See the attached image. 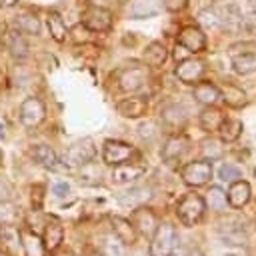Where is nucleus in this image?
<instances>
[{
	"label": "nucleus",
	"mask_w": 256,
	"mask_h": 256,
	"mask_svg": "<svg viewBox=\"0 0 256 256\" xmlns=\"http://www.w3.org/2000/svg\"><path fill=\"white\" fill-rule=\"evenodd\" d=\"M178 244V230L170 222H158L154 234L150 236L148 252L150 256H168Z\"/></svg>",
	"instance_id": "1"
},
{
	"label": "nucleus",
	"mask_w": 256,
	"mask_h": 256,
	"mask_svg": "<svg viewBox=\"0 0 256 256\" xmlns=\"http://www.w3.org/2000/svg\"><path fill=\"white\" fill-rule=\"evenodd\" d=\"M204 212H206V204H204V198L196 192H188L180 198V202L176 204V216L178 220L184 224V226H196L202 218H204Z\"/></svg>",
	"instance_id": "2"
},
{
	"label": "nucleus",
	"mask_w": 256,
	"mask_h": 256,
	"mask_svg": "<svg viewBox=\"0 0 256 256\" xmlns=\"http://www.w3.org/2000/svg\"><path fill=\"white\" fill-rule=\"evenodd\" d=\"M212 162L210 160H192V162H186L182 168H180V178L186 186L190 188H200V186H206L210 180H212Z\"/></svg>",
	"instance_id": "3"
},
{
	"label": "nucleus",
	"mask_w": 256,
	"mask_h": 256,
	"mask_svg": "<svg viewBox=\"0 0 256 256\" xmlns=\"http://www.w3.org/2000/svg\"><path fill=\"white\" fill-rule=\"evenodd\" d=\"M188 148H190L188 136H184L180 132L178 134H170L164 140L162 148H160V158H162V162L166 166H176L184 158V154L188 152Z\"/></svg>",
	"instance_id": "4"
},
{
	"label": "nucleus",
	"mask_w": 256,
	"mask_h": 256,
	"mask_svg": "<svg viewBox=\"0 0 256 256\" xmlns=\"http://www.w3.org/2000/svg\"><path fill=\"white\" fill-rule=\"evenodd\" d=\"M132 156H136V148L130 146L128 142L110 138V140H104V144H102V162L108 166L130 162Z\"/></svg>",
	"instance_id": "5"
},
{
	"label": "nucleus",
	"mask_w": 256,
	"mask_h": 256,
	"mask_svg": "<svg viewBox=\"0 0 256 256\" xmlns=\"http://www.w3.org/2000/svg\"><path fill=\"white\" fill-rule=\"evenodd\" d=\"M174 74H176V78H178L182 84L194 86V84H198V82L204 78V74H206V62L200 60V58L188 56V58L176 62Z\"/></svg>",
	"instance_id": "6"
},
{
	"label": "nucleus",
	"mask_w": 256,
	"mask_h": 256,
	"mask_svg": "<svg viewBox=\"0 0 256 256\" xmlns=\"http://www.w3.org/2000/svg\"><path fill=\"white\" fill-rule=\"evenodd\" d=\"M18 118L22 122V126L26 128H36L44 122L46 118V106L40 98L36 96H30L26 100H22L20 104V110H18Z\"/></svg>",
	"instance_id": "7"
},
{
	"label": "nucleus",
	"mask_w": 256,
	"mask_h": 256,
	"mask_svg": "<svg viewBox=\"0 0 256 256\" xmlns=\"http://www.w3.org/2000/svg\"><path fill=\"white\" fill-rule=\"evenodd\" d=\"M114 22V14L108 8L102 6H90L88 10L82 12V24L90 30V32H108L112 28Z\"/></svg>",
	"instance_id": "8"
},
{
	"label": "nucleus",
	"mask_w": 256,
	"mask_h": 256,
	"mask_svg": "<svg viewBox=\"0 0 256 256\" xmlns=\"http://www.w3.org/2000/svg\"><path fill=\"white\" fill-rule=\"evenodd\" d=\"M146 80H148V72L144 66L132 64V66H126L118 72V88L122 92H128V94L138 92L146 84Z\"/></svg>",
	"instance_id": "9"
},
{
	"label": "nucleus",
	"mask_w": 256,
	"mask_h": 256,
	"mask_svg": "<svg viewBox=\"0 0 256 256\" xmlns=\"http://www.w3.org/2000/svg\"><path fill=\"white\" fill-rule=\"evenodd\" d=\"M130 222H132V226L136 228V232L140 234V236H146V238H150L152 234H154V230H156V226H158V216H156V212L152 210V208H148V206H136L134 208V212H132V216H130Z\"/></svg>",
	"instance_id": "10"
},
{
	"label": "nucleus",
	"mask_w": 256,
	"mask_h": 256,
	"mask_svg": "<svg viewBox=\"0 0 256 256\" xmlns=\"http://www.w3.org/2000/svg\"><path fill=\"white\" fill-rule=\"evenodd\" d=\"M178 44L184 46L190 54H198V52H204L206 50V34L200 26H184L180 28L178 32Z\"/></svg>",
	"instance_id": "11"
},
{
	"label": "nucleus",
	"mask_w": 256,
	"mask_h": 256,
	"mask_svg": "<svg viewBox=\"0 0 256 256\" xmlns=\"http://www.w3.org/2000/svg\"><path fill=\"white\" fill-rule=\"evenodd\" d=\"M94 156H96V146L90 138H82V140L74 142L72 146H68V150H66V162L76 164V166H84V164L92 162Z\"/></svg>",
	"instance_id": "12"
},
{
	"label": "nucleus",
	"mask_w": 256,
	"mask_h": 256,
	"mask_svg": "<svg viewBox=\"0 0 256 256\" xmlns=\"http://www.w3.org/2000/svg\"><path fill=\"white\" fill-rule=\"evenodd\" d=\"M160 120L170 130H182L186 126V122H188V110L180 102H170V104L162 106Z\"/></svg>",
	"instance_id": "13"
},
{
	"label": "nucleus",
	"mask_w": 256,
	"mask_h": 256,
	"mask_svg": "<svg viewBox=\"0 0 256 256\" xmlns=\"http://www.w3.org/2000/svg\"><path fill=\"white\" fill-rule=\"evenodd\" d=\"M218 8V20H220V30H226L230 34H238L244 28V16L238 6L234 4H224L216 6Z\"/></svg>",
	"instance_id": "14"
},
{
	"label": "nucleus",
	"mask_w": 256,
	"mask_h": 256,
	"mask_svg": "<svg viewBox=\"0 0 256 256\" xmlns=\"http://www.w3.org/2000/svg\"><path fill=\"white\" fill-rule=\"evenodd\" d=\"M116 110L124 118H142L148 112V98L146 96H138V94L122 98V100H118Z\"/></svg>",
	"instance_id": "15"
},
{
	"label": "nucleus",
	"mask_w": 256,
	"mask_h": 256,
	"mask_svg": "<svg viewBox=\"0 0 256 256\" xmlns=\"http://www.w3.org/2000/svg\"><path fill=\"white\" fill-rule=\"evenodd\" d=\"M110 230H112V236H116L124 246H134V244H136L138 232H136V228L132 226L130 218L112 216V218H110Z\"/></svg>",
	"instance_id": "16"
},
{
	"label": "nucleus",
	"mask_w": 256,
	"mask_h": 256,
	"mask_svg": "<svg viewBox=\"0 0 256 256\" xmlns=\"http://www.w3.org/2000/svg\"><path fill=\"white\" fill-rule=\"evenodd\" d=\"M144 172H146V166L134 164V162H124V164L112 166L110 178L114 184H128V182H134L136 178H140Z\"/></svg>",
	"instance_id": "17"
},
{
	"label": "nucleus",
	"mask_w": 256,
	"mask_h": 256,
	"mask_svg": "<svg viewBox=\"0 0 256 256\" xmlns=\"http://www.w3.org/2000/svg\"><path fill=\"white\" fill-rule=\"evenodd\" d=\"M4 42H6V48H8V52H10L12 58H16V60L28 58L30 46H28V42H26V38H24V34L20 30H16V28L14 30H8L4 34Z\"/></svg>",
	"instance_id": "18"
},
{
	"label": "nucleus",
	"mask_w": 256,
	"mask_h": 256,
	"mask_svg": "<svg viewBox=\"0 0 256 256\" xmlns=\"http://www.w3.org/2000/svg\"><path fill=\"white\" fill-rule=\"evenodd\" d=\"M250 196H252V188L246 180H236L228 186V192H226V198H228V206L232 208H244L248 202H250Z\"/></svg>",
	"instance_id": "19"
},
{
	"label": "nucleus",
	"mask_w": 256,
	"mask_h": 256,
	"mask_svg": "<svg viewBox=\"0 0 256 256\" xmlns=\"http://www.w3.org/2000/svg\"><path fill=\"white\" fill-rule=\"evenodd\" d=\"M0 250L10 256H18L22 252V240H20V228L16 226H2L0 230Z\"/></svg>",
	"instance_id": "20"
},
{
	"label": "nucleus",
	"mask_w": 256,
	"mask_h": 256,
	"mask_svg": "<svg viewBox=\"0 0 256 256\" xmlns=\"http://www.w3.org/2000/svg\"><path fill=\"white\" fill-rule=\"evenodd\" d=\"M224 120H226V114L220 108H216V106H204L202 112L198 114V124L208 134L218 132V128L222 126Z\"/></svg>",
	"instance_id": "21"
},
{
	"label": "nucleus",
	"mask_w": 256,
	"mask_h": 256,
	"mask_svg": "<svg viewBox=\"0 0 256 256\" xmlns=\"http://www.w3.org/2000/svg\"><path fill=\"white\" fill-rule=\"evenodd\" d=\"M192 98L202 106H214L220 100V88L212 82H202L200 80L198 84H194Z\"/></svg>",
	"instance_id": "22"
},
{
	"label": "nucleus",
	"mask_w": 256,
	"mask_h": 256,
	"mask_svg": "<svg viewBox=\"0 0 256 256\" xmlns=\"http://www.w3.org/2000/svg\"><path fill=\"white\" fill-rule=\"evenodd\" d=\"M28 154H30V158H32L36 164H40V166H44V168H50V170L62 168V166H60V160H58V156H56V152H54L48 144H36V146L30 148Z\"/></svg>",
	"instance_id": "23"
},
{
	"label": "nucleus",
	"mask_w": 256,
	"mask_h": 256,
	"mask_svg": "<svg viewBox=\"0 0 256 256\" xmlns=\"http://www.w3.org/2000/svg\"><path fill=\"white\" fill-rule=\"evenodd\" d=\"M20 240H22L24 256H46V248H44L42 236H38L30 228H20Z\"/></svg>",
	"instance_id": "24"
},
{
	"label": "nucleus",
	"mask_w": 256,
	"mask_h": 256,
	"mask_svg": "<svg viewBox=\"0 0 256 256\" xmlns=\"http://www.w3.org/2000/svg\"><path fill=\"white\" fill-rule=\"evenodd\" d=\"M142 58H144V64L150 66V68H160L164 66V62L168 60V48L158 42V40H152L150 44H146L144 52H142Z\"/></svg>",
	"instance_id": "25"
},
{
	"label": "nucleus",
	"mask_w": 256,
	"mask_h": 256,
	"mask_svg": "<svg viewBox=\"0 0 256 256\" xmlns=\"http://www.w3.org/2000/svg\"><path fill=\"white\" fill-rule=\"evenodd\" d=\"M220 238L224 240V244H234V246H242V244L248 242V236H246L244 226L240 222H234V220H230L228 224H222Z\"/></svg>",
	"instance_id": "26"
},
{
	"label": "nucleus",
	"mask_w": 256,
	"mask_h": 256,
	"mask_svg": "<svg viewBox=\"0 0 256 256\" xmlns=\"http://www.w3.org/2000/svg\"><path fill=\"white\" fill-rule=\"evenodd\" d=\"M14 26H16V30H20L22 34H34V36H38L40 30H42L40 18H38L34 12H28V10L18 12V14L14 16Z\"/></svg>",
	"instance_id": "27"
},
{
	"label": "nucleus",
	"mask_w": 256,
	"mask_h": 256,
	"mask_svg": "<svg viewBox=\"0 0 256 256\" xmlns=\"http://www.w3.org/2000/svg\"><path fill=\"white\" fill-rule=\"evenodd\" d=\"M64 240V230L58 222H46L44 226V234H42V242H44V248L46 252H56L60 248Z\"/></svg>",
	"instance_id": "28"
},
{
	"label": "nucleus",
	"mask_w": 256,
	"mask_h": 256,
	"mask_svg": "<svg viewBox=\"0 0 256 256\" xmlns=\"http://www.w3.org/2000/svg\"><path fill=\"white\" fill-rule=\"evenodd\" d=\"M220 100H224V104L230 106V108H242V106H246V102H248L246 92H244L242 88L230 84V82L220 88Z\"/></svg>",
	"instance_id": "29"
},
{
	"label": "nucleus",
	"mask_w": 256,
	"mask_h": 256,
	"mask_svg": "<svg viewBox=\"0 0 256 256\" xmlns=\"http://www.w3.org/2000/svg\"><path fill=\"white\" fill-rule=\"evenodd\" d=\"M206 210H214V212H224L228 206V198H226V190L220 186H210L208 192L202 196Z\"/></svg>",
	"instance_id": "30"
},
{
	"label": "nucleus",
	"mask_w": 256,
	"mask_h": 256,
	"mask_svg": "<svg viewBox=\"0 0 256 256\" xmlns=\"http://www.w3.org/2000/svg\"><path fill=\"white\" fill-rule=\"evenodd\" d=\"M46 26H48V32H50L52 40H56V42H64L66 40L68 28H66V22L62 18V14H58L56 10H50L48 16H46Z\"/></svg>",
	"instance_id": "31"
},
{
	"label": "nucleus",
	"mask_w": 256,
	"mask_h": 256,
	"mask_svg": "<svg viewBox=\"0 0 256 256\" xmlns=\"http://www.w3.org/2000/svg\"><path fill=\"white\" fill-rule=\"evenodd\" d=\"M232 70L240 76L256 74V52H242L232 58Z\"/></svg>",
	"instance_id": "32"
},
{
	"label": "nucleus",
	"mask_w": 256,
	"mask_h": 256,
	"mask_svg": "<svg viewBox=\"0 0 256 256\" xmlns=\"http://www.w3.org/2000/svg\"><path fill=\"white\" fill-rule=\"evenodd\" d=\"M242 130H244V124L240 120H234V118H226L222 122V126L218 128V134H220V140L224 144H230V142H236L240 136H242Z\"/></svg>",
	"instance_id": "33"
},
{
	"label": "nucleus",
	"mask_w": 256,
	"mask_h": 256,
	"mask_svg": "<svg viewBox=\"0 0 256 256\" xmlns=\"http://www.w3.org/2000/svg\"><path fill=\"white\" fill-rule=\"evenodd\" d=\"M18 216V206L12 200H0V226H16Z\"/></svg>",
	"instance_id": "34"
},
{
	"label": "nucleus",
	"mask_w": 256,
	"mask_h": 256,
	"mask_svg": "<svg viewBox=\"0 0 256 256\" xmlns=\"http://www.w3.org/2000/svg\"><path fill=\"white\" fill-rule=\"evenodd\" d=\"M148 198H150V190L148 188H132L130 192H126L124 196H120V202L136 208V206L146 204Z\"/></svg>",
	"instance_id": "35"
},
{
	"label": "nucleus",
	"mask_w": 256,
	"mask_h": 256,
	"mask_svg": "<svg viewBox=\"0 0 256 256\" xmlns=\"http://www.w3.org/2000/svg\"><path fill=\"white\" fill-rule=\"evenodd\" d=\"M224 142L222 140H216V138H210V140H204L202 142V154H204V160H218L222 158V152H224Z\"/></svg>",
	"instance_id": "36"
},
{
	"label": "nucleus",
	"mask_w": 256,
	"mask_h": 256,
	"mask_svg": "<svg viewBox=\"0 0 256 256\" xmlns=\"http://www.w3.org/2000/svg\"><path fill=\"white\" fill-rule=\"evenodd\" d=\"M198 22L208 28V30H220V20H218V8L216 6H210L206 10H202L198 14Z\"/></svg>",
	"instance_id": "37"
},
{
	"label": "nucleus",
	"mask_w": 256,
	"mask_h": 256,
	"mask_svg": "<svg viewBox=\"0 0 256 256\" xmlns=\"http://www.w3.org/2000/svg\"><path fill=\"white\" fill-rule=\"evenodd\" d=\"M240 178H242V170H240L238 166H234V164L224 162V164L218 168V180H222V182H226V184H232V182H236V180H240Z\"/></svg>",
	"instance_id": "38"
},
{
	"label": "nucleus",
	"mask_w": 256,
	"mask_h": 256,
	"mask_svg": "<svg viewBox=\"0 0 256 256\" xmlns=\"http://www.w3.org/2000/svg\"><path fill=\"white\" fill-rule=\"evenodd\" d=\"M102 256H126V254H124V244H122L116 236L104 238V244H102Z\"/></svg>",
	"instance_id": "39"
},
{
	"label": "nucleus",
	"mask_w": 256,
	"mask_h": 256,
	"mask_svg": "<svg viewBox=\"0 0 256 256\" xmlns=\"http://www.w3.org/2000/svg\"><path fill=\"white\" fill-rule=\"evenodd\" d=\"M138 136L146 142H154L158 136H160V130H158V124L152 122V120H146L138 126Z\"/></svg>",
	"instance_id": "40"
},
{
	"label": "nucleus",
	"mask_w": 256,
	"mask_h": 256,
	"mask_svg": "<svg viewBox=\"0 0 256 256\" xmlns=\"http://www.w3.org/2000/svg\"><path fill=\"white\" fill-rule=\"evenodd\" d=\"M68 34H70V36H72V40H74V42H78V44H80V42H88V40H90V30H88L82 22H80V24H76Z\"/></svg>",
	"instance_id": "41"
},
{
	"label": "nucleus",
	"mask_w": 256,
	"mask_h": 256,
	"mask_svg": "<svg viewBox=\"0 0 256 256\" xmlns=\"http://www.w3.org/2000/svg\"><path fill=\"white\" fill-rule=\"evenodd\" d=\"M52 194L58 198H66L70 194V184L66 180H56L52 182Z\"/></svg>",
	"instance_id": "42"
},
{
	"label": "nucleus",
	"mask_w": 256,
	"mask_h": 256,
	"mask_svg": "<svg viewBox=\"0 0 256 256\" xmlns=\"http://www.w3.org/2000/svg\"><path fill=\"white\" fill-rule=\"evenodd\" d=\"M14 196V186L8 178H0V200H12Z\"/></svg>",
	"instance_id": "43"
},
{
	"label": "nucleus",
	"mask_w": 256,
	"mask_h": 256,
	"mask_svg": "<svg viewBox=\"0 0 256 256\" xmlns=\"http://www.w3.org/2000/svg\"><path fill=\"white\" fill-rule=\"evenodd\" d=\"M162 6H164L168 12L176 14V12H182V10L188 6V0H162Z\"/></svg>",
	"instance_id": "44"
},
{
	"label": "nucleus",
	"mask_w": 256,
	"mask_h": 256,
	"mask_svg": "<svg viewBox=\"0 0 256 256\" xmlns=\"http://www.w3.org/2000/svg\"><path fill=\"white\" fill-rule=\"evenodd\" d=\"M244 28H246L250 34L256 36V10H252V12L244 18Z\"/></svg>",
	"instance_id": "45"
},
{
	"label": "nucleus",
	"mask_w": 256,
	"mask_h": 256,
	"mask_svg": "<svg viewBox=\"0 0 256 256\" xmlns=\"http://www.w3.org/2000/svg\"><path fill=\"white\" fill-rule=\"evenodd\" d=\"M90 2V6H102V8H108L110 4H122V2H126V0H88Z\"/></svg>",
	"instance_id": "46"
},
{
	"label": "nucleus",
	"mask_w": 256,
	"mask_h": 256,
	"mask_svg": "<svg viewBox=\"0 0 256 256\" xmlns=\"http://www.w3.org/2000/svg\"><path fill=\"white\" fill-rule=\"evenodd\" d=\"M184 52H188L184 46H180L178 42H176V48H174V58H176V62H180V60H184V58H188V54H184Z\"/></svg>",
	"instance_id": "47"
},
{
	"label": "nucleus",
	"mask_w": 256,
	"mask_h": 256,
	"mask_svg": "<svg viewBox=\"0 0 256 256\" xmlns=\"http://www.w3.org/2000/svg\"><path fill=\"white\" fill-rule=\"evenodd\" d=\"M168 256H186V250L180 248V246H174V250H172Z\"/></svg>",
	"instance_id": "48"
},
{
	"label": "nucleus",
	"mask_w": 256,
	"mask_h": 256,
	"mask_svg": "<svg viewBox=\"0 0 256 256\" xmlns=\"http://www.w3.org/2000/svg\"><path fill=\"white\" fill-rule=\"evenodd\" d=\"M20 0H0V6L2 8H10V6H14V4H18Z\"/></svg>",
	"instance_id": "49"
},
{
	"label": "nucleus",
	"mask_w": 256,
	"mask_h": 256,
	"mask_svg": "<svg viewBox=\"0 0 256 256\" xmlns=\"http://www.w3.org/2000/svg\"><path fill=\"white\" fill-rule=\"evenodd\" d=\"M186 256H204V252H202V250H198V248H192L190 252H186Z\"/></svg>",
	"instance_id": "50"
},
{
	"label": "nucleus",
	"mask_w": 256,
	"mask_h": 256,
	"mask_svg": "<svg viewBox=\"0 0 256 256\" xmlns=\"http://www.w3.org/2000/svg\"><path fill=\"white\" fill-rule=\"evenodd\" d=\"M84 256H102V252H98V250H90V252L84 254Z\"/></svg>",
	"instance_id": "51"
},
{
	"label": "nucleus",
	"mask_w": 256,
	"mask_h": 256,
	"mask_svg": "<svg viewBox=\"0 0 256 256\" xmlns=\"http://www.w3.org/2000/svg\"><path fill=\"white\" fill-rule=\"evenodd\" d=\"M248 6H250L252 10H256V0H248Z\"/></svg>",
	"instance_id": "52"
},
{
	"label": "nucleus",
	"mask_w": 256,
	"mask_h": 256,
	"mask_svg": "<svg viewBox=\"0 0 256 256\" xmlns=\"http://www.w3.org/2000/svg\"><path fill=\"white\" fill-rule=\"evenodd\" d=\"M54 256H72V254H68V252H58V254H54Z\"/></svg>",
	"instance_id": "53"
},
{
	"label": "nucleus",
	"mask_w": 256,
	"mask_h": 256,
	"mask_svg": "<svg viewBox=\"0 0 256 256\" xmlns=\"http://www.w3.org/2000/svg\"><path fill=\"white\" fill-rule=\"evenodd\" d=\"M224 256H236V254H224Z\"/></svg>",
	"instance_id": "54"
},
{
	"label": "nucleus",
	"mask_w": 256,
	"mask_h": 256,
	"mask_svg": "<svg viewBox=\"0 0 256 256\" xmlns=\"http://www.w3.org/2000/svg\"><path fill=\"white\" fill-rule=\"evenodd\" d=\"M0 162H2V150H0Z\"/></svg>",
	"instance_id": "55"
},
{
	"label": "nucleus",
	"mask_w": 256,
	"mask_h": 256,
	"mask_svg": "<svg viewBox=\"0 0 256 256\" xmlns=\"http://www.w3.org/2000/svg\"><path fill=\"white\" fill-rule=\"evenodd\" d=\"M0 256H4V252H2V250H0Z\"/></svg>",
	"instance_id": "56"
}]
</instances>
